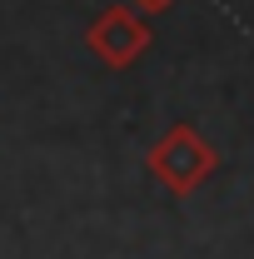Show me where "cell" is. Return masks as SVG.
I'll return each mask as SVG.
<instances>
[{
    "label": "cell",
    "mask_w": 254,
    "mask_h": 259,
    "mask_svg": "<svg viewBox=\"0 0 254 259\" xmlns=\"http://www.w3.org/2000/svg\"><path fill=\"white\" fill-rule=\"evenodd\" d=\"M145 169H150L170 194H194L215 169H220V150H215L194 125H170L155 145H150Z\"/></svg>",
    "instance_id": "obj_1"
},
{
    "label": "cell",
    "mask_w": 254,
    "mask_h": 259,
    "mask_svg": "<svg viewBox=\"0 0 254 259\" xmlns=\"http://www.w3.org/2000/svg\"><path fill=\"white\" fill-rule=\"evenodd\" d=\"M150 40H155V30H150L145 15L130 10V5H110V10H100L95 20H90V30H85L90 55H95L100 65H110V70H130V65L150 50Z\"/></svg>",
    "instance_id": "obj_2"
},
{
    "label": "cell",
    "mask_w": 254,
    "mask_h": 259,
    "mask_svg": "<svg viewBox=\"0 0 254 259\" xmlns=\"http://www.w3.org/2000/svg\"><path fill=\"white\" fill-rule=\"evenodd\" d=\"M125 5H130V10H140V15H164L175 0H125Z\"/></svg>",
    "instance_id": "obj_3"
}]
</instances>
